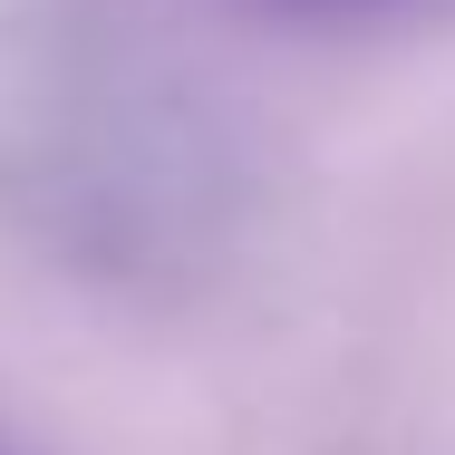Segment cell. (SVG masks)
Returning <instances> with one entry per match:
<instances>
[{"mask_svg":"<svg viewBox=\"0 0 455 455\" xmlns=\"http://www.w3.org/2000/svg\"><path fill=\"white\" fill-rule=\"evenodd\" d=\"M262 20H300V29H359V20H407V10H446V0H243Z\"/></svg>","mask_w":455,"mask_h":455,"instance_id":"1","label":"cell"}]
</instances>
